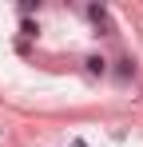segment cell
I'll list each match as a JSON object with an SVG mask.
<instances>
[{"label":"cell","instance_id":"6da1fadb","mask_svg":"<svg viewBox=\"0 0 143 147\" xmlns=\"http://www.w3.org/2000/svg\"><path fill=\"white\" fill-rule=\"evenodd\" d=\"M88 72H103V60L99 56H88Z\"/></svg>","mask_w":143,"mask_h":147},{"label":"cell","instance_id":"7a4b0ae2","mask_svg":"<svg viewBox=\"0 0 143 147\" xmlns=\"http://www.w3.org/2000/svg\"><path fill=\"white\" fill-rule=\"evenodd\" d=\"M72 147H88V143H80V139H76V143H72Z\"/></svg>","mask_w":143,"mask_h":147}]
</instances>
